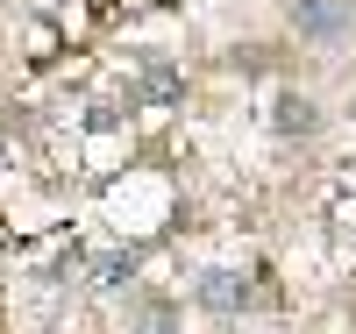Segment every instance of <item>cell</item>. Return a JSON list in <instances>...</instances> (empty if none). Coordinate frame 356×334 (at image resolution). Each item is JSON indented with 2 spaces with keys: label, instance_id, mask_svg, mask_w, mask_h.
I'll list each match as a JSON object with an SVG mask.
<instances>
[{
  "label": "cell",
  "instance_id": "6da1fadb",
  "mask_svg": "<svg viewBox=\"0 0 356 334\" xmlns=\"http://www.w3.org/2000/svg\"><path fill=\"white\" fill-rule=\"evenodd\" d=\"M292 28H300L307 43H342L349 0H292Z\"/></svg>",
  "mask_w": 356,
  "mask_h": 334
},
{
  "label": "cell",
  "instance_id": "7a4b0ae2",
  "mask_svg": "<svg viewBox=\"0 0 356 334\" xmlns=\"http://www.w3.org/2000/svg\"><path fill=\"white\" fill-rule=\"evenodd\" d=\"M200 306L243 313V306H250V278H243V270H207V278H200Z\"/></svg>",
  "mask_w": 356,
  "mask_h": 334
},
{
  "label": "cell",
  "instance_id": "3957f363",
  "mask_svg": "<svg viewBox=\"0 0 356 334\" xmlns=\"http://www.w3.org/2000/svg\"><path fill=\"white\" fill-rule=\"evenodd\" d=\"M136 278V249H107L93 256V285H129Z\"/></svg>",
  "mask_w": 356,
  "mask_h": 334
},
{
  "label": "cell",
  "instance_id": "277c9868",
  "mask_svg": "<svg viewBox=\"0 0 356 334\" xmlns=\"http://www.w3.org/2000/svg\"><path fill=\"white\" fill-rule=\"evenodd\" d=\"M278 128H314V107H307V100H285V107H278Z\"/></svg>",
  "mask_w": 356,
  "mask_h": 334
},
{
  "label": "cell",
  "instance_id": "5b68a950",
  "mask_svg": "<svg viewBox=\"0 0 356 334\" xmlns=\"http://www.w3.org/2000/svg\"><path fill=\"white\" fill-rule=\"evenodd\" d=\"M143 85H150V100H178V72H164V65L143 78Z\"/></svg>",
  "mask_w": 356,
  "mask_h": 334
}]
</instances>
